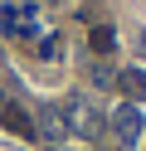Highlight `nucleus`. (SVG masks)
<instances>
[{
    "mask_svg": "<svg viewBox=\"0 0 146 151\" xmlns=\"http://www.w3.org/2000/svg\"><path fill=\"white\" fill-rule=\"evenodd\" d=\"M117 88H122L132 102H146V68H127V73H117Z\"/></svg>",
    "mask_w": 146,
    "mask_h": 151,
    "instance_id": "20e7f679",
    "label": "nucleus"
},
{
    "mask_svg": "<svg viewBox=\"0 0 146 151\" xmlns=\"http://www.w3.org/2000/svg\"><path fill=\"white\" fill-rule=\"evenodd\" d=\"M136 44H141V49H146V29H141V39H136Z\"/></svg>",
    "mask_w": 146,
    "mask_h": 151,
    "instance_id": "423d86ee",
    "label": "nucleus"
},
{
    "mask_svg": "<svg viewBox=\"0 0 146 151\" xmlns=\"http://www.w3.org/2000/svg\"><path fill=\"white\" fill-rule=\"evenodd\" d=\"M112 132H117L122 141H136V137H141V112H136V107H122V112L112 117Z\"/></svg>",
    "mask_w": 146,
    "mask_h": 151,
    "instance_id": "7ed1b4c3",
    "label": "nucleus"
},
{
    "mask_svg": "<svg viewBox=\"0 0 146 151\" xmlns=\"http://www.w3.org/2000/svg\"><path fill=\"white\" fill-rule=\"evenodd\" d=\"M0 122H5V132H15V137H34V117H29L24 107H15V102L0 107Z\"/></svg>",
    "mask_w": 146,
    "mask_h": 151,
    "instance_id": "f03ea898",
    "label": "nucleus"
},
{
    "mask_svg": "<svg viewBox=\"0 0 146 151\" xmlns=\"http://www.w3.org/2000/svg\"><path fill=\"white\" fill-rule=\"evenodd\" d=\"M93 49L97 54H112L117 49V29H112V24H97V29H93Z\"/></svg>",
    "mask_w": 146,
    "mask_h": 151,
    "instance_id": "39448f33",
    "label": "nucleus"
},
{
    "mask_svg": "<svg viewBox=\"0 0 146 151\" xmlns=\"http://www.w3.org/2000/svg\"><path fill=\"white\" fill-rule=\"evenodd\" d=\"M63 117H68V132H78V137H97V132H102V127H97L102 117H97L83 98H68L63 102Z\"/></svg>",
    "mask_w": 146,
    "mask_h": 151,
    "instance_id": "f257e3e1",
    "label": "nucleus"
},
{
    "mask_svg": "<svg viewBox=\"0 0 146 151\" xmlns=\"http://www.w3.org/2000/svg\"><path fill=\"white\" fill-rule=\"evenodd\" d=\"M0 107H5V98H0Z\"/></svg>",
    "mask_w": 146,
    "mask_h": 151,
    "instance_id": "0eeeda50",
    "label": "nucleus"
}]
</instances>
